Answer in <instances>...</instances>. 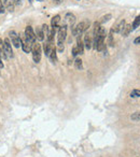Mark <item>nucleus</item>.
Segmentation results:
<instances>
[{
    "label": "nucleus",
    "instance_id": "1",
    "mask_svg": "<svg viewBox=\"0 0 140 157\" xmlns=\"http://www.w3.org/2000/svg\"><path fill=\"white\" fill-rule=\"evenodd\" d=\"M67 37V25H63V26H59L58 28V32H57V49L59 52H63L64 51V43H65V40H66Z\"/></svg>",
    "mask_w": 140,
    "mask_h": 157
},
{
    "label": "nucleus",
    "instance_id": "2",
    "mask_svg": "<svg viewBox=\"0 0 140 157\" xmlns=\"http://www.w3.org/2000/svg\"><path fill=\"white\" fill-rule=\"evenodd\" d=\"M88 27H90V23H87V22H81V23H79L78 25H76L72 28V34L76 37H80L83 32L86 31Z\"/></svg>",
    "mask_w": 140,
    "mask_h": 157
},
{
    "label": "nucleus",
    "instance_id": "3",
    "mask_svg": "<svg viewBox=\"0 0 140 157\" xmlns=\"http://www.w3.org/2000/svg\"><path fill=\"white\" fill-rule=\"evenodd\" d=\"M31 53H33V61L38 64V63H40L41 60V44L39 43H33V50H31Z\"/></svg>",
    "mask_w": 140,
    "mask_h": 157
},
{
    "label": "nucleus",
    "instance_id": "4",
    "mask_svg": "<svg viewBox=\"0 0 140 157\" xmlns=\"http://www.w3.org/2000/svg\"><path fill=\"white\" fill-rule=\"evenodd\" d=\"M10 38H11V41H12V44H13L15 47H18L22 46V38L18 36V34H17L15 30H11L10 31Z\"/></svg>",
    "mask_w": 140,
    "mask_h": 157
},
{
    "label": "nucleus",
    "instance_id": "5",
    "mask_svg": "<svg viewBox=\"0 0 140 157\" xmlns=\"http://www.w3.org/2000/svg\"><path fill=\"white\" fill-rule=\"evenodd\" d=\"M25 37H26L27 40H29L30 42H33L35 43L36 40H37V38H36V34H35V31H33V27L31 26H27L26 29H25Z\"/></svg>",
    "mask_w": 140,
    "mask_h": 157
},
{
    "label": "nucleus",
    "instance_id": "6",
    "mask_svg": "<svg viewBox=\"0 0 140 157\" xmlns=\"http://www.w3.org/2000/svg\"><path fill=\"white\" fill-rule=\"evenodd\" d=\"M33 42H30L29 40H27L26 37H25V34H24V38L23 40H22V49L25 53H29L31 52L33 50Z\"/></svg>",
    "mask_w": 140,
    "mask_h": 157
},
{
    "label": "nucleus",
    "instance_id": "7",
    "mask_svg": "<svg viewBox=\"0 0 140 157\" xmlns=\"http://www.w3.org/2000/svg\"><path fill=\"white\" fill-rule=\"evenodd\" d=\"M4 53L6 55L9 57L13 56V51H12V46H11V42L9 38H6L4 40Z\"/></svg>",
    "mask_w": 140,
    "mask_h": 157
},
{
    "label": "nucleus",
    "instance_id": "8",
    "mask_svg": "<svg viewBox=\"0 0 140 157\" xmlns=\"http://www.w3.org/2000/svg\"><path fill=\"white\" fill-rule=\"evenodd\" d=\"M126 23H125V20H121L120 22L117 24H115L114 26H112V29L114 30V32H119V34H122V31H123L124 27H125Z\"/></svg>",
    "mask_w": 140,
    "mask_h": 157
},
{
    "label": "nucleus",
    "instance_id": "9",
    "mask_svg": "<svg viewBox=\"0 0 140 157\" xmlns=\"http://www.w3.org/2000/svg\"><path fill=\"white\" fill-rule=\"evenodd\" d=\"M92 44H93V40H92L91 34L88 32H85V34H84V45H85L87 50H91L92 49Z\"/></svg>",
    "mask_w": 140,
    "mask_h": 157
},
{
    "label": "nucleus",
    "instance_id": "10",
    "mask_svg": "<svg viewBox=\"0 0 140 157\" xmlns=\"http://www.w3.org/2000/svg\"><path fill=\"white\" fill-rule=\"evenodd\" d=\"M76 22V16H74L72 13H67L66 16H65V23L66 25H69V26H72Z\"/></svg>",
    "mask_w": 140,
    "mask_h": 157
},
{
    "label": "nucleus",
    "instance_id": "11",
    "mask_svg": "<svg viewBox=\"0 0 140 157\" xmlns=\"http://www.w3.org/2000/svg\"><path fill=\"white\" fill-rule=\"evenodd\" d=\"M59 20H60V16L59 15H55V16L52 18V22H51V27L53 28V29H56L58 30V28H59Z\"/></svg>",
    "mask_w": 140,
    "mask_h": 157
},
{
    "label": "nucleus",
    "instance_id": "12",
    "mask_svg": "<svg viewBox=\"0 0 140 157\" xmlns=\"http://www.w3.org/2000/svg\"><path fill=\"white\" fill-rule=\"evenodd\" d=\"M35 34H36L37 40H39V41L44 40V34H43V30H42V27H37V28H36V31H35Z\"/></svg>",
    "mask_w": 140,
    "mask_h": 157
},
{
    "label": "nucleus",
    "instance_id": "13",
    "mask_svg": "<svg viewBox=\"0 0 140 157\" xmlns=\"http://www.w3.org/2000/svg\"><path fill=\"white\" fill-rule=\"evenodd\" d=\"M77 49H78V52H79V54H83L84 52V43L83 41H82V39H81V37H78V40H77Z\"/></svg>",
    "mask_w": 140,
    "mask_h": 157
},
{
    "label": "nucleus",
    "instance_id": "14",
    "mask_svg": "<svg viewBox=\"0 0 140 157\" xmlns=\"http://www.w3.org/2000/svg\"><path fill=\"white\" fill-rule=\"evenodd\" d=\"M130 31H132V25H129V24H126V25H125V27H124L123 31H122V34H123L124 37H127V36L130 34Z\"/></svg>",
    "mask_w": 140,
    "mask_h": 157
},
{
    "label": "nucleus",
    "instance_id": "15",
    "mask_svg": "<svg viewBox=\"0 0 140 157\" xmlns=\"http://www.w3.org/2000/svg\"><path fill=\"white\" fill-rule=\"evenodd\" d=\"M111 17H112V15H111V14H107V15H103V16H101L99 18V20H98V22H99V24L100 25H101V24H103V23H107L108 20H110Z\"/></svg>",
    "mask_w": 140,
    "mask_h": 157
},
{
    "label": "nucleus",
    "instance_id": "16",
    "mask_svg": "<svg viewBox=\"0 0 140 157\" xmlns=\"http://www.w3.org/2000/svg\"><path fill=\"white\" fill-rule=\"evenodd\" d=\"M42 30H43V34H44V37H45V39H47V38H49V36H50V34H51V30L49 29V26H47V24L42 25Z\"/></svg>",
    "mask_w": 140,
    "mask_h": 157
},
{
    "label": "nucleus",
    "instance_id": "17",
    "mask_svg": "<svg viewBox=\"0 0 140 157\" xmlns=\"http://www.w3.org/2000/svg\"><path fill=\"white\" fill-rule=\"evenodd\" d=\"M4 4H6V7L10 12H13L14 11V6L13 4L11 2V0H4Z\"/></svg>",
    "mask_w": 140,
    "mask_h": 157
},
{
    "label": "nucleus",
    "instance_id": "18",
    "mask_svg": "<svg viewBox=\"0 0 140 157\" xmlns=\"http://www.w3.org/2000/svg\"><path fill=\"white\" fill-rule=\"evenodd\" d=\"M139 26H140V15H138V16L135 18V20L133 22L132 27H133V29H137Z\"/></svg>",
    "mask_w": 140,
    "mask_h": 157
},
{
    "label": "nucleus",
    "instance_id": "19",
    "mask_svg": "<svg viewBox=\"0 0 140 157\" xmlns=\"http://www.w3.org/2000/svg\"><path fill=\"white\" fill-rule=\"evenodd\" d=\"M50 58H51V60H52L53 63H55V61H56L57 57H56V49H55V47H54L53 50H52V52H51Z\"/></svg>",
    "mask_w": 140,
    "mask_h": 157
},
{
    "label": "nucleus",
    "instance_id": "20",
    "mask_svg": "<svg viewBox=\"0 0 140 157\" xmlns=\"http://www.w3.org/2000/svg\"><path fill=\"white\" fill-rule=\"evenodd\" d=\"M130 118L133 120H140V111H137V112H135V113H133L132 115H130Z\"/></svg>",
    "mask_w": 140,
    "mask_h": 157
},
{
    "label": "nucleus",
    "instance_id": "21",
    "mask_svg": "<svg viewBox=\"0 0 140 157\" xmlns=\"http://www.w3.org/2000/svg\"><path fill=\"white\" fill-rule=\"evenodd\" d=\"M0 55H2V57H4V59L7 58V55H6V53H4V42H2V40H1V39H0Z\"/></svg>",
    "mask_w": 140,
    "mask_h": 157
},
{
    "label": "nucleus",
    "instance_id": "22",
    "mask_svg": "<svg viewBox=\"0 0 140 157\" xmlns=\"http://www.w3.org/2000/svg\"><path fill=\"white\" fill-rule=\"evenodd\" d=\"M130 97H133V98L140 97V89H134V90H132V93H130Z\"/></svg>",
    "mask_w": 140,
    "mask_h": 157
},
{
    "label": "nucleus",
    "instance_id": "23",
    "mask_svg": "<svg viewBox=\"0 0 140 157\" xmlns=\"http://www.w3.org/2000/svg\"><path fill=\"white\" fill-rule=\"evenodd\" d=\"M74 65H76V68L77 69H79V70H81L82 69V60L81 59H76V61H74Z\"/></svg>",
    "mask_w": 140,
    "mask_h": 157
},
{
    "label": "nucleus",
    "instance_id": "24",
    "mask_svg": "<svg viewBox=\"0 0 140 157\" xmlns=\"http://www.w3.org/2000/svg\"><path fill=\"white\" fill-rule=\"evenodd\" d=\"M0 13H4V4L2 0H0Z\"/></svg>",
    "mask_w": 140,
    "mask_h": 157
},
{
    "label": "nucleus",
    "instance_id": "25",
    "mask_svg": "<svg viewBox=\"0 0 140 157\" xmlns=\"http://www.w3.org/2000/svg\"><path fill=\"white\" fill-rule=\"evenodd\" d=\"M78 54H79V52H78L77 46H74V49H72V55H74V56H77Z\"/></svg>",
    "mask_w": 140,
    "mask_h": 157
},
{
    "label": "nucleus",
    "instance_id": "26",
    "mask_svg": "<svg viewBox=\"0 0 140 157\" xmlns=\"http://www.w3.org/2000/svg\"><path fill=\"white\" fill-rule=\"evenodd\" d=\"M134 44H136V45H139L140 44V36L139 37H137L135 40H134Z\"/></svg>",
    "mask_w": 140,
    "mask_h": 157
},
{
    "label": "nucleus",
    "instance_id": "27",
    "mask_svg": "<svg viewBox=\"0 0 140 157\" xmlns=\"http://www.w3.org/2000/svg\"><path fill=\"white\" fill-rule=\"evenodd\" d=\"M0 68H4V63H2V59H1V55H0Z\"/></svg>",
    "mask_w": 140,
    "mask_h": 157
},
{
    "label": "nucleus",
    "instance_id": "28",
    "mask_svg": "<svg viewBox=\"0 0 140 157\" xmlns=\"http://www.w3.org/2000/svg\"><path fill=\"white\" fill-rule=\"evenodd\" d=\"M54 1H55V2H57V4H58V2H60L62 0H54Z\"/></svg>",
    "mask_w": 140,
    "mask_h": 157
},
{
    "label": "nucleus",
    "instance_id": "29",
    "mask_svg": "<svg viewBox=\"0 0 140 157\" xmlns=\"http://www.w3.org/2000/svg\"><path fill=\"white\" fill-rule=\"evenodd\" d=\"M20 1H21V0H15V2H16V4H18Z\"/></svg>",
    "mask_w": 140,
    "mask_h": 157
},
{
    "label": "nucleus",
    "instance_id": "30",
    "mask_svg": "<svg viewBox=\"0 0 140 157\" xmlns=\"http://www.w3.org/2000/svg\"><path fill=\"white\" fill-rule=\"evenodd\" d=\"M39 1H42V0H39Z\"/></svg>",
    "mask_w": 140,
    "mask_h": 157
}]
</instances>
